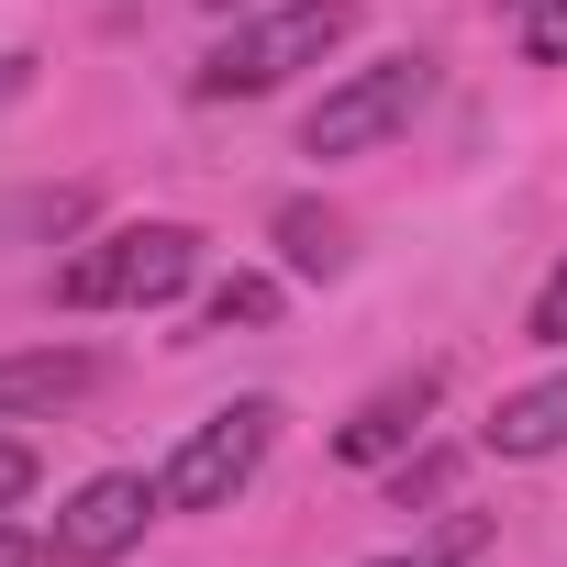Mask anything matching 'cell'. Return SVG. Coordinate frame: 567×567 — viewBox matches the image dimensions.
<instances>
[{
	"label": "cell",
	"instance_id": "obj_1",
	"mask_svg": "<svg viewBox=\"0 0 567 567\" xmlns=\"http://www.w3.org/2000/svg\"><path fill=\"white\" fill-rule=\"evenodd\" d=\"M357 34V0H278V12L234 23L212 56H200V101H267V90H290L301 68H323L334 45Z\"/></svg>",
	"mask_w": 567,
	"mask_h": 567
},
{
	"label": "cell",
	"instance_id": "obj_2",
	"mask_svg": "<svg viewBox=\"0 0 567 567\" xmlns=\"http://www.w3.org/2000/svg\"><path fill=\"white\" fill-rule=\"evenodd\" d=\"M200 278V234L189 223H112L101 245H79L56 267V301L68 312H156Z\"/></svg>",
	"mask_w": 567,
	"mask_h": 567
},
{
	"label": "cell",
	"instance_id": "obj_3",
	"mask_svg": "<svg viewBox=\"0 0 567 567\" xmlns=\"http://www.w3.org/2000/svg\"><path fill=\"white\" fill-rule=\"evenodd\" d=\"M267 445H278V401L245 390V401H223V412H200V423L178 434V456L156 467V501H167V512H223V501L267 467Z\"/></svg>",
	"mask_w": 567,
	"mask_h": 567
},
{
	"label": "cell",
	"instance_id": "obj_4",
	"mask_svg": "<svg viewBox=\"0 0 567 567\" xmlns=\"http://www.w3.org/2000/svg\"><path fill=\"white\" fill-rule=\"evenodd\" d=\"M423 101H434V56H379V68H357V79H334V90L312 101L301 156H368V145H390Z\"/></svg>",
	"mask_w": 567,
	"mask_h": 567
},
{
	"label": "cell",
	"instance_id": "obj_5",
	"mask_svg": "<svg viewBox=\"0 0 567 567\" xmlns=\"http://www.w3.org/2000/svg\"><path fill=\"white\" fill-rule=\"evenodd\" d=\"M156 512H167V501H156V478L112 467V478L68 489V512H56L45 556H56V567H112V556H134V545H145V523H156Z\"/></svg>",
	"mask_w": 567,
	"mask_h": 567
},
{
	"label": "cell",
	"instance_id": "obj_6",
	"mask_svg": "<svg viewBox=\"0 0 567 567\" xmlns=\"http://www.w3.org/2000/svg\"><path fill=\"white\" fill-rule=\"evenodd\" d=\"M434 390H445L434 368H412V379L368 390V401H357V423L334 434V456H346V467H401V456H412V434H423V412H434Z\"/></svg>",
	"mask_w": 567,
	"mask_h": 567
},
{
	"label": "cell",
	"instance_id": "obj_7",
	"mask_svg": "<svg viewBox=\"0 0 567 567\" xmlns=\"http://www.w3.org/2000/svg\"><path fill=\"white\" fill-rule=\"evenodd\" d=\"M101 390V357L90 346H34V357H0V412H68Z\"/></svg>",
	"mask_w": 567,
	"mask_h": 567
},
{
	"label": "cell",
	"instance_id": "obj_8",
	"mask_svg": "<svg viewBox=\"0 0 567 567\" xmlns=\"http://www.w3.org/2000/svg\"><path fill=\"white\" fill-rule=\"evenodd\" d=\"M567 445V379H534V390H512L501 412H489V456H556Z\"/></svg>",
	"mask_w": 567,
	"mask_h": 567
},
{
	"label": "cell",
	"instance_id": "obj_9",
	"mask_svg": "<svg viewBox=\"0 0 567 567\" xmlns=\"http://www.w3.org/2000/svg\"><path fill=\"white\" fill-rule=\"evenodd\" d=\"M278 245H290V267H301V278H334V267H346V223H334V212H312V200L278 212Z\"/></svg>",
	"mask_w": 567,
	"mask_h": 567
},
{
	"label": "cell",
	"instance_id": "obj_10",
	"mask_svg": "<svg viewBox=\"0 0 567 567\" xmlns=\"http://www.w3.org/2000/svg\"><path fill=\"white\" fill-rule=\"evenodd\" d=\"M512 45L534 68H567V0H512Z\"/></svg>",
	"mask_w": 567,
	"mask_h": 567
},
{
	"label": "cell",
	"instance_id": "obj_11",
	"mask_svg": "<svg viewBox=\"0 0 567 567\" xmlns=\"http://www.w3.org/2000/svg\"><path fill=\"white\" fill-rule=\"evenodd\" d=\"M267 312H278V278H223V290L200 301V323H212V334H234V323H267Z\"/></svg>",
	"mask_w": 567,
	"mask_h": 567
},
{
	"label": "cell",
	"instance_id": "obj_12",
	"mask_svg": "<svg viewBox=\"0 0 567 567\" xmlns=\"http://www.w3.org/2000/svg\"><path fill=\"white\" fill-rule=\"evenodd\" d=\"M523 334L534 346H567V256H556V278L534 290V312H523Z\"/></svg>",
	"mask_w": 567,
	"mask_h": 567
},
{
	"label": "cell",
	"instance_id": "obj_13",
	"mask_svg": "<svg viewBox=\"0 0 567 567\" xmlns=\"http://www.w3.org/2000/svg\"><path fill=\"white\" fill-rule=\"evenodd\" d=\"M23 489H34V445H12V434H0V512H12Z\"/></svg>",
	"mask_w": 567,
	"mask_h": 567
},
{
	"label": "cell",
	"instance_id": "obj_14",
	"mask_svg": "<svg viewBox=\"0 0 567 567\" xmlns=\"http://www.w3.org/2000/svg\"><path fill=\"white\" fill-rule=\"evenodd\" d=\"M0 567H45V545H34V534H12V523H0Z\"/></svg>",
	"mask_w": 567,
	"mask_h": 567
},
{
	"label": "cell",
	"instance_id": "obj_15",
	"mask_svg": "<svg viewBox=\"0 0 567 567\" xmlns=\"http://www.w3.org/2000/svg\"><path fill=\"white\" fill-rule=\"evenodd\" d=\"M379 567H456V556H379Z\"/></svg>",
	"mask_w": 567,
	"mask_h": 567
},
{
	"label": "cell",
	"instance_id": "obj_16",
	"mask_svg": "<svg viewBox=\"0 0 567 567\" xmlns=\"http://www.w3.org/2000/svg\"><path fill=\"white\" fill-rule=\"evenodd\" d=\"M212 12H234V0H212Z\"/></svg>",
	"mask_w": 567,
	"mask_h": 567
}]
</instances>
